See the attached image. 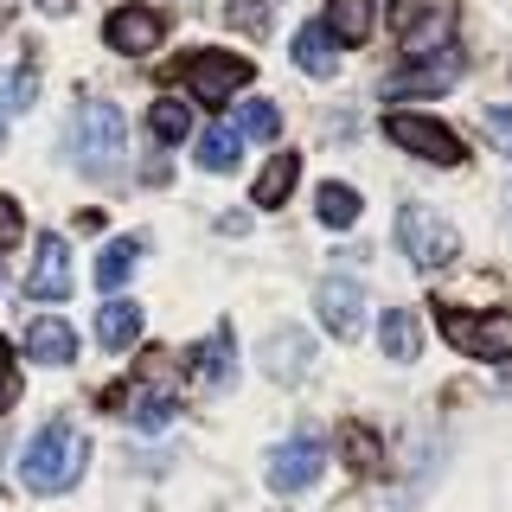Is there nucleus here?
Listing matches in <instances>:
<instances>
[{"label": "nucleus", "mask_w": 512, "mask_h": 512, "mask_svg": "<svg viewBox=\"0 0 512 512\" xmlns=\"http://www.w3.org/2000/svg\"><path fill=\"white\" fill-rule=\"evenodd\" d=\"M39 7H52V13H64V7H71V0H39Z\"/></svg>", "instance_id": "nucleus-32"}, {"label": "nucleus", "mask_w": 512, "mask_h": 512, "mask_svg": "<svg viewBox=\"0 0 512 512\" xmlns=\"http://www.w3.org/2000/svg\"><path fill=\"white\" fill-rule=\"evenodd\" d=\"M436 327L448 346H461L468 359L500 365L512 359V314H468V308H436Z\"/></svg>", "instance_id": "nucleus-4"}, {"label": "nucleus", "mask_w": 512, "mask_h": 512, "mask_svg": "<svg viewBox=\"0 0 512 512\" xmlns=\"http://www.w3.org/2000/svg\"><path fill=\"white\" fill-rule=\"evenodd\" d=\"M84 461H90L84 429L77 423H45L20 455V480L32 493H71L77 480H84Z\"/></svg>", "instance_id": "nucleus-1"}, {"label": "nucleus", "mask_w": 512, "mask_h": 512, "mask_svg": "<svg viewBox=\"0 0 512 512\" xmlns=\"http://www.w3.org/2000/svg\"><path fill=\"white\" fill-rule=\"evenodd\" d=\"M340 448H346V461H352L359 474H372V468H378V436H372V429H359V423H352L346 436H340Z\"/></svg>", "instance_id": "nucleus-26"}, {"label": "nucleus", "mask_w": 512, "mask_h": 512, "mask_svg": "<svg viewBox=\"0 0 512 512\" xmlns=\"http://www.w3.org/2000/svg\"><path fill=\"white\" fill-rule=\"evenodd\" d=\"M320 461H327L320 436H288L276 455H269V487H282V493L314 487V480H320Z\"/></svg>", "instance_id": "nucleus-9"}, {"label": "nucleus", "mask_w": 512, "mask_h": 512, "mask_svg": "<svg viewBox=\"0 0 512 512\" xmlns=\"http://www.w3.org/2000/svg\"><path fill=\"white\" fill-rule=\"evenodd\" d=\"M199 378L212 384V391H231V378H237V359H231V320H218V327H212V352L199 346Z\"/></svg>", "instance_id": "nucleus-20"}, {"label": "nucleus", "mask_w": 512, "mask_h": 512, "mask_svg": "<svg viewBox=\"0 0 512 512\" xmlns=\"http://www.w3.org/2000/svg\"><path fill=\"white\" fill-rule=\"evenodd\" d=\"M397 244H404V256L416 269H442V263L461 256V231L436 205H404V212H397Z\"/></svg>", "instance_id": "nucleus-3"}, {"label": "nucleus", "mask_w": 512, "mask_h": 512, "mask_svg": "<svg viewBox=\"0 0 512 512\" xmlns=\"http://www.w3.org/2000/svg\"><path fill=\"white\" fill-rule=\"evenodd\" d=\"M237 128H244L250 141H276V128H282V109H276V103H244V116H237Z\"/></svg>", "instance_id": "nucleus-25"}, {"label": "nucleus", "mask_w": 512, "mask_h": 512, "mask_svg": "<svg viewBox=\"0 0 512 512\" xmlns=\"http://www.w3.org/2000/svg\"><path fill=\"white\" fill-rule=\"evenodd\" d=\"M314 212L327 218L333 231H346V224H359V212H365V205H359V192H352V186H340V180H327V186L314 192Z\"/></svg>", "instance_id": "nucleus-23"}, {"label": "nucleus", "mask_w": 512, "mask_h": 512, "mask_svg": "<svg viewBox=\"0 0 512 512\" xmlns=\"http://www.w3.org/2000/svg\"><path fill=\"white\" fill-rule=\"evenodd\" d=\"M423 352V320L410 308H391L384 314V359H416Z\"/></svg>", "instance_id": "nucleus-21"}, {"label": "nucleus", "mask_w": 512, "mask_h": 512, "mask_svg": "<svg viewBox=\"0 0 512 512\" xmlns=\"http://www.w3.org/2000/svg\"><path fill=\"white\" fill-rule=\"evenodd\" d=\"M391 26H397V39H404L410 64H423V58H442V52H455L461 7H455V0H397Z\"/></svg>", "instance_id": "nucleus-2"}, {"label": "nucleus", "mask_w": 512, "mask_h": 512, "mask_svg": "<svg viewBox=\"0 0 512 512\" xmlns=\"http://www.w3.org/2000/svg\"><path fill=\"white\" fill-rule=\"evenodd\" d=\"M26 96H32V71H20V77L7 84V109H26Z\"/></svg>", "instance_id": "nucleus-31"}, {"label": "nucleus", "mask_w": 512, "mask_h": 512, "mask_svg": "<svg viewBox=\"0 0 512 512\" xmlns=\"http://www.w3.org/2000/svg\"><path fill=\"white\" fill-rule=\"evenodd\" d=\"M384 135H391L397 148L423 154L429 167H461V160H468L461 135H455L448 122H436V116H404V109H391V116H384Z\"/></svg>", "instance_id": "nucleus-6"}, {"label": "nucleus", "mask_w": 512, "mask_h": 512, "mask_svg": "<svg viewBox=\"0 0 512 512\" xmlns=\"http://www.w3.org/2000/svg\"><path fill=\"white\" fill-rule=\"evenodd\" d=\"M20 404V365H13V346L0 340V416Z\"/></svg>", "instance_id": "nucleus-27"}, {"label": "nucleus", "mask_w": 512, "mask_h": 512, "mask_svg": "<svg viewBox=\"0 0 512 512\" xmlns=\"http://www.w3.org/2000/svg\"><path fill=\"white\" fill-rule=\"evenodd\" d=\"M455 71H461V52L423 58V64H410V71H397L391 84H384V96H404V90H448V84H455Z\"/></svg>", "instance_id": "nucleus-15"}, {"label": "nucleus", "mask_w": 512, "mask_h": 512, "mask_svg": "<svg viewBox=\"0 0 512 512\" xmlns=\"http://www.w3.org/2000/svg\"><path fill=\"white\" fill-rule=\"evenodd\" d=\"M231 26H244V32H263V26H269V13H263V7H250V0H231Z\"/></svg>", "instance_id": "nucleus-30"}, {"label": "nucleus", "mask_w": 512, "mask_h": 512, "mask_svg": "<svg viewBox=\"0 0 512 512\" xmlns=\"http://www.w3.org/2000/svg\"><path fill=\"white\" fill-rule=\"evenodd\" d=\"M20 231H26L20 205H13V199H0V250H7V244H20Z\"/></svg>", "instance_id": "nucleus-29"}, {"label": "nucleus", "mask_w": 512, "mask_h": 512, "mask_svg": "<svg viewBox=\"0 0 512 512\" xmlns=\"http://www.w3.org/2000/svg\"><path fill=\"white\" fill-rule=\"evenodd\" d=\"M32 301H64L71 295V244L64 237H39V256H32V276H26Z\"/></svg>", "instance_id": "nucleus-11"}, {"label": "nucleus", "mask_w": 512, "mask_h": 512, "mask_svg": "<svg viewBox=\"0 0 512 512\" xmlns=\"http://www.w3.org/2000/svg\"><path fill=\"white\" fill-rule=\"evenodd\" d=\"M487 135L500 141V154L512 160V109L506 103H487Z\"/></svg>", "instance_id": "nucleus-28"}, {"label": "nucleus", "mask_w": 512, "mask_h": 512, "mask_svg": "<svg viewBox=\"0 0 512 512\" xmlns=\"http://www.w3.org/2000/svg\"><path fill=\"white\" fill-rule=\"evenodd\" d=\"M327 39L333 45H365V32H372V0H327Z\"/></svg>", "instance_id": "nucleus-18"}, {"label": "nucleus", "mask_w": 512, "mask_h": 512, "mask_svg": "<svg viewBox=\"0 0 512 512\" xmlns=\"http://www.w3.org/2000/svg\"><path fill=\"white\" fill-rule=\"evenodd\" d=\"M141 333V301H122L109 295L103 308H96V340H103V352H128Z\"/></svg>", "instance_id": "nucleus-13"}, {"label": "nucleus", "mask_w": 512, "mask_h": 512, "mask_svg": "<svg viewBox=\"0 0 512 512\" xmlns=\"http://www.w3.org/2000/svg\"><path fill=\"white\" fill-rule=\"evenodd\" d=\"M26 352H32L39 365H71V359H77V333H71V320H58V314L32 320V333H26Z\"/></svg>", "instance_id": "nucleus-14"}, {"label": "nucleus", "mask_w": 512, "mask_h": 512, "mask_svg": "<svg viewBox=\"0 0 512 512\" xmlns=\"http://www.w3.org/2000/svg\"><path fill=\"white\" fill-rule=\"evenodd\" d=\"M295 71L301 77H333V71H340V52H333V39H327L320 20H308L295 32Z\"/></svg>", "instance_id": "nucleus-16"}, {"label": "nucleus", "mask_w": 512, "mask_h": 512, "mask_svg": "<svg viewBox=\"0 0 512 512\" xmlns=\"http://www.w3.org/2000/svg\"><path fill=\"white\" fill-rule=\"evenodd\" d=\"M148 135L160 141V148L186 141V135H192V103H173V96H160V103L148 109Z\"/></svg>", "instance_id": "nucleus-22"}, {"label": "nucleus", "mask_w": 512, "mask_h": 512, "mask_svg": "<svg viewBox=\"0 0 512 512\" xmlns=\"http://www.w3.org/2000/svg\"><path fill=\"white\" fill-rule=\"evenodd\" d=\"M103 39L116 45V52L141 58V52H154V45H160V13L154 7H116V13H109V26H103Z\"/></svg>", "instance_id": "nucleus-12"}, {"label": "nucleus", "mask_w": 512, "mask_h": 512, "mask_svg": "<svg viewBox=\"0 0 512 512\" xmlns=\"http://www.w3.org/2000/svg\"><path fill=\"white\" fill-rule=\"evenodd\" d=\"M256 359H263V372L276 378V384H295V378L314 365V340H308V327H276L263 346H256Z\"/></svg>", "instance_id": "nucleus-10"}, {"label": "nucleus", "mask_w": 512, "mask_h": 512, "mask_svg": "<svg viewBox=\"0 0 512 512\" xmlns=\"http://www.w3.org/2000/svg\"><path fill=\"white\" fill-rule=\"evenodd\" d=\"M141 237H116V244H103V256H96V288H103V295H116V288L135 276L141 269Z\"/></svg>", "instance_id": "nucleus-17"}, {"label": "nucleus", "mask_w": 512, "mask_h": 512, "mask_svg": "<svg viewBox=\"0 0 512 512\" xmlns=\"http://www.w3.org/2000/svg\"><path fill=\"white\" fill-rule=\"evenodd\" d=\"M295 180H301V160L295 154H276L263 173H256V212H276L288 192H295Z\"/></svg>", "instance_id": "nucleus-19"}, {"label": "nucleus", "mask_w": 512, "mask_h": 512, "mask_svg": "<svg viewBox=\"0 0 512 512\" xmlns=\"http://www.w3.org/2000/svg\"><path fill=\"white\" fill-rule=\"evenodd\" d=\"M0 135H7V122H0Z\"/></svg>", "instance_id": "nucleus-33"}, {"label": "nucleus", "mask_w": 512, "mask_h": 512, "mask_svg": "<svg viewBox=\"0 0 512 512\" xmlns=\"http://www.w3.org/2000/svg\"><path fill=\"white\" fill-rule=\"evenodd\" d=\"M256 77V64L250 58H237V52H199V58H186V84L199 103H224V96H237Z\"/></svg>", "instance_id": "nucleus-7"}, {"label": "nucleus", "mask_w": 512, "mask_h": 512, "mask_svg": "<svg viewBox=\"0 0 512 512\" xmlns=\"http://www.w3.org/2000/svg\"><path fill=\"white\" fill-rule=\"evenodd\" d=\"M77 167L90 180H116L122 173V109L116 103H84V116H77Z\"/></svg>", "instance_id": "nucleus-5"}, {"label": "nucleus", "mask_w": 512, "mask_h": 512, "mask_svg": "<svg viewBox=\"0 0 512 512\" xmlns=\"http://www.w3.org/2000/svg\"><path fill=\"white\" fill-rule=\"evenodd\" d=\"M237 128H205V141H199V167L205 173H231L237 167Z\"/></svg>", "instance_id": "nucleus-24"}, {"label": "nucleus", "mask_w": 512, "mask_h": 512, "mask_svg": "<svg viewBox=\"0 0 512 512\" xmlns=\"http://www.w3.org/2000/svg\"><path fill=\"white\" fill-rule=\"evenodd\" d=\"M314 308H320V327H327L333 340H359L365 295H359V282H352V276H327V282H320V295H314Z\"/></svg>", "instance_id": "nucleus-8"}]
</instances>
